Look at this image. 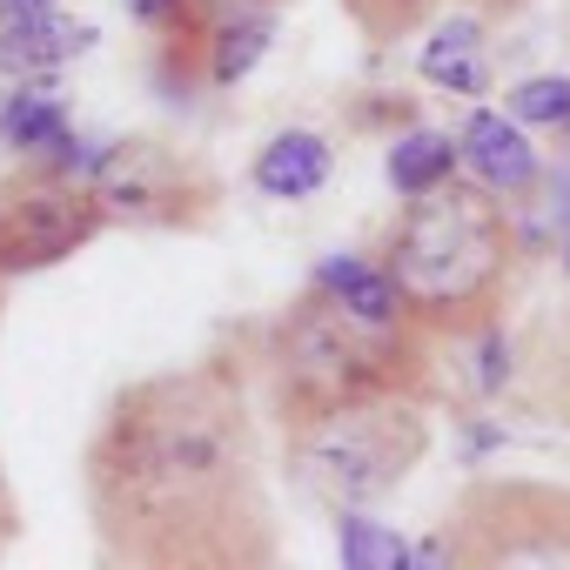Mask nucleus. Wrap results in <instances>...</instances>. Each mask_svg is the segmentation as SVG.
Returning a JSON list of instances; mask_svg holds the SVG:
<instances>
[{
  "label": "nucleus",
  "mask_w": 570,
  "mask_h": 570,
  "mask_svg": "<svg viewBox=\"0 0 570 570\" xmlns=\"http://www.w3.org/2000/svg\"><path fill=\"white\" fill-rule=\"evenodd\" d=\"M95 543L135 570H248L275 557L262 450L228 363L128 383L81 456Z\"/></svg>",
  "instance_id": "1"
},
{
  "label": "nucleus",
  "mask_w": 570,
  "mask_h": 570,
  "mask_svg": "<svg viewBox=\"0 0 570 570\" xmlns=\"http://www.w3.org/2000/svg\"><path fill=\"white\" fill-rule=\"evenodd\" d=\"M510 262H517V228L503 215V195H490L483 181H456V175L410 195L383 248L396 296L410 323L423 330L483 323L510 282Z\"/></svg>",
  "instance_id": "2"
},
{
  "label": "nucleus",
  "mask_w": 570,
  "mask_h": 570,
  "mask_svg": "<svg viewBox=\"0 0 570 570\" xmlns=\"http://www.w3.org/2000/svg\"><path fill=\"white\" fill-rule=\"evenodd\" d=\"M262 356H268V390H275L282 423H303L316 410L423 383V356L410 343V323H363L343 303H330L323 289H309L303 303H289L268 323Z\"/></svg>",
  "instance_id": "3"
},
{
  "label": "nucleus",
  "mask_w": 570,
  "mask_h": 570,
  "mask_svg": "<svg viewBox=\"0 0 570 570\" xmlns=\"http://www.w3.org/2000/svg\"><path fill=\"white\" fill-rule=\"evenodd\" d=\"M430 450V416L416 390L356 396L289 423V476L323 510H370Z\"/></svg>",
  "instance_id": "4"
},
{
  "label": "nucleus",
  "mask_w": 570,
  "mask_h": 570,
  "mask_svg": "<svg viewBox=\"0 0 570 570\" xmlns=\"http://www.w3.org/2000/svg\"><path fill=\"white\" fill-rule=\"evenodd\" d=\"M108 222L115 215L95 195V181L88 175H61V161L8 175L0 181V282L81 255Z\"/></svg>",
  "instance_id": "5"
},
{
  "label": "nucleus",
  "mask_w": 570,
  "mask_h": 570,
  "mask_svg": "<svg viewBox=\"0 0 570 570\" xmlns=\"http://www.w3.org/2000/svg\"><path fill=\"white\" fill-rule=\"evenodd\" d=\"M456 161H470V175L490 188V195H523L537 181V148L523 135L517 115H497V108H476L456 135Z\"/></svg>",
  "instance_id": "6"
},
{
  "label": "nucleus",
  "mask_w": 570,
  "mask_h": 570,
  "mask_svg": "<svg viewBox=\"0 0 570 570\" xmlns=\"http://www.w3.org/2000/svg\"><path fill=\"white\" fill-rule=\"evenodd\" d=\"M95 48V28L55 14V8H14L0 14V68L8 75H55L61 61L88 55Z\"/></svg>",
  "instance_id": "7"
},
{
  "label": "nucleus",
  "mask_w": 570,
  "mask_h": 570,
  "mask_svg": "<svg viewBox=\"0 0 570 570\" xmlns=\"http://www.w3.org/2000/svg\"><path fill=\"white\" fill-rule=\"evenodd\" d=\"M330 175H336V155H330V141L309 135V128H282V135L255 155V188H262L268 202H309L316 188H330Z\"/></svg>",
  "instance_id": "8"
},
{
  "label": "nucleus",
  "mask_w": 570,
  "mask_h": 570,
  "mask_svg": "<svg viewBox=\"0 0 570 570\" xmlns=\"http://www.w3.org/2000/svg\"><path fill=\"white\" fill-rule=\"evenodd\" d=\"M309 289H323L330 303H343V309H350V316H363V323H410V309H403V296H396V282H390V268H383V262L330 255V262H316Z\"/></svg>",
  "instance_id": "9"
},
{
  "label": "nucleus",
  "mask_w": 570,
  "mask_h": 570,
  "mask_svg": "<svg viewBox=\"0 0 570 570\" xmlns=\"http://www.w3.org/2000/svg\"><path fill=\"white\" fill-rule=\"evenodd\" d=\"M423 81L443 95H483L490 88V61H483V21H443L430 35V48L416 55Z\"/></svg>",
  "instance_id": "10"
},
{
  "label": "nucleus",
  "mask_w": 570,
  "mask_h": 570,
  "mask_svg": "<svg viewBox=\"0 0 570 570\" xmlns=\"http://www.w3.org/2000/svg\"><path fill=\"white\" fill-rule=\"evenodd\" d=\"M0 141H14L21 155H41L55 161L75 135H68V108L41 88V75H28V88H14L8 101H0Z\"/></svg>",
  "instance_id": "11"
},
{
  "label": "nucleus",
  "mask_w": 570,
  "mask_h": 570,
  "mask_svg": "<svg viewBox=\"0 0 570 570\" xmlns=\"http://www.w3.org/2000/svg\"><path fill=\"white\" fill-rule=\"evenodd\" d=\"M456 175V135H436V128H416V135H403L396 148H390V188L410 202V195H423V188H436V181H450Z\"/></svg>",
  "instance_id": "12"
},
{
  "label": "nucleus",
  "mask_w": 570,
  "mask_h": 570,
  "mask_svg": "<svg viewBox=\"0 0 570 570\" xmlns=\"http://www.w3.org/2000/svg\"><path fill=\"white\" fill-rule=\"evenodd\" d=\"M336 543H343L350 570H403V563H416L410 543L396 530H383L376 517H363V510H336Z\"/></svg>",
  "instance_id": "13"
},
{
  "label": "nucleus",
  "mask_w": 570,
  "mask_h": 570,
  "mask_svg": "<svg viewBox=\"0 0 570 570\" xmlns=\"http://www.w3.org/2000/svg\"><path fill=\"white\" fill-rule=\"evenodd\" d=\"M208 41H215V48H208V75H215L222 88H235V81L268 55V21H262V14H248V21H222Z\"/></svg>",
  "instance_id": "14"
},
{
  "label": "nucleus",
  "mask_w": 570,
  "mask_h": 570,
  "mask_svg": "<svg viewBox=\"0 0 570 570\" xmlns=\"http://www.w3.org/2000/svg\"><path fill=\"white\" fill-rule=\"evenodd\" d=\"M510 115L523 128H570V81L563 75H537V81L510 88Z\"/></svg>",
  "instance_id": "15"
},
{
  "label": "nucleus",
  "mask_w": 570,
  "mask_h": 570,
  "mask_svg": "<svg viewBox=\"0 0 570 570\" xmlns=\"http://www.w3.org/2000/svg\"><path fill=\"white\" fill-rule=\"evenodd\" d=\"M343 8H350L376 41H390V35H403V28H416V21L436 8V0H343Z\"/></svg>",
  "instance_id": "16"
},
{
  "label": "nucleus",
  "mask_w": 570,
  "mask_h": 570,
  "mask_svg": "<svg viewBox=\"0 0 570 570\" xmlns=\"http://www.w3.org/2000/svg\"><path fill=\"white\" fill-rule=\"evenodd\" d=\"M128 14L148 21V28H175V21L188 14V0H128Z\"/></svg>",
  "instance_id": "17"
},
{
  "label": "nucleus",
  "mask_w": 570,
  "mask_h": 570,
  "mask_svg": "<svg viewBox=\"0 0 570 570\" xmlns=\"http://www.w3.org/2000/svg\"><path fill=\"white\" fill-rule=\"evenodd\" d=\"M14 530H21V517H14V490H8V476H0V557H8Z\"/></svg>",
  "instance_id": "18"
},
{
  "label": "nucleus",
  "mask_w": 570,
  "mask_h": 570,
  "mask_svg": "<svg viewBox=\"0 0 570 570\" xmlns=\"http://www.w3.org/2000/svg\"><path fill=\"white\" fill-rule=\"evenodd\" d=\"M14 8H55V0H0V14H14Z\"/></svg>",
  "instance_id": "19"
},
{
  "label": "nucleus",
  "mask_w": 570,
  "mask_h": 570,
  "mask_svg": "<svg viewBox=\"0 0 570 570\" xmlns=\"http://www.w3.org/2000/svg\"><path fill=\"white\" fill-rule=\"evenodd\" d=\"M0 309H8V282H0Z\"/></svg>",
  "instance_id": "20"
},
{
  "label": "nucleus",
  "mask_w": 570,
  "mask_h": 570,
  "mask_svg": "<svg viewBox=\"0 0 570 570\" xmlns=\"http://www.w3.org/2000/svg\"><path fill=\"white\" fill-rule=\"evenodd\" d=\"M563 262H570V248H563Z\"/></svg>",
  "instance_id": "21"
}]
</instances>
